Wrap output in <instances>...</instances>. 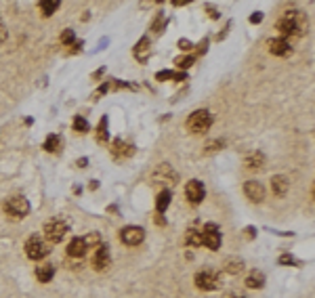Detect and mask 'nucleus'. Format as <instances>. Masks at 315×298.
<instances>
[{
    "label": "nucleus",
    "mask_w": 315,
    "mask_h": 298,
    "mask_svg": "<svg viewBox=\"0 0 315 298\" xmlns=\"http://www.w3.org/2000/svg\"><path fill=\"white\" fill-rule=\"evenodd\" d=\"M277 30L284 36H300L307 30V17L300 11H288L279 17L277 21Z\"/></svg>",
    "instance_id": "f257e3e1"
},
{
    "label": "nucleus",
    "mask_w": 315,
    "mask_h": 298,
    "mask_svg": "<svg viewBox=\"0 0 315 298\" xmlns=\"http://www.w3.org/2000/svg\"><path fill=\"white\" fill-rule=\"evenodd\" d=\"M210 124H213V116H210V112L206 110H197L193 112L189 118H187V130L191 135H204L206 130L210 128Z\"/></svg>",
    "instance_id": "f03ea898"
},
{
    "label": "nucleus",
    "mask_w": 315,
    "mask_h": 298,
    "mask_svg": "<svg viewBox=\"0 0 315 298\" xmlns=\"http://www.w3.org/2000/svg\"><path fill=\"white\" fill-rule=\"evenodd\" d=\"M3 208L11 219H23V217H28V212H30V202L23 195H13L5 202Z\"/></svg>",
    "instance_id": "7ed1b4c3"
},
{
    "label": "nucleus",
    "mask_w": 315,
    "mask_h": 298,
    "mask_svg": "<svg viewBox=\"0 0 315 298\" xmlns=\"http://www.w3.org/2000/svg\"><path fill=\"white\" fill-rule=\"evenodd\" d=\"M49 252H51V248L46 246V242L42 240V237H38V235H32L30 240L26 242V254L32 260H42Z\"/></svg>",
    "instance_id": "20e7f679"
},
{
    "label": "nucleus",
    "mask_w": 315,
    "mask_h": 298,
    "mask_svg": "<svg viewBox=\"0 0 315 298\" xmlns=\"http://www.w3.org/2000/svg\"><path fill=\"white\" fill-rule=\"evenodd\" d=\"M67 233V225L59 219H53L44 225V237H46V242H51V244H59L63 237Z\"/></svg>",
    "instance_id": "39448f33"
},
{
    "label": "nucleus",
    "mask_w": 315,
    "mask_h": 298,
    "mask_svg": "<svg viewBox=\"0 0 315 298\" xmlns=\"http://www.w3.org/2000/svg\"><path fill=\"white\" fill-rule=\"evenodd\" d=\"M202 235V246L210 248V250H219L221 248V231L215 223H208L206 227L200 231Z\"/></svg>",
    "instance_id": "423d86ee"
},
{
    "label": "nucleus",
    "mask_w": 315,
    "mask_h": 298,
    "mask_svg": "<svg viewBox=\"0 0 315 298\" xmlns=\"http://www.w3.org/2000/svg\"><path fill=\"white\" fill-rule=\"evenodd\" d=\"M185 195H187V200H189V204H193V206H197V204H202V200L206 197V189H204V185H202V181H189L187 185H185Z\"/></svg>",
    "instance_id": "0eeeda50"
},
{
    "label": "nucleus",
    "mask_w": 315,
    "mask_h": 298,
    "mask_svg": "<svg viewBox=\"0 0 315 298\" xmlns=\"http://www.w3.org/2000/svg\"><path fill=\"white\" fill-rule=\"evenodd\" d=\"M120 240L126 246H139V244L145 240V231L141 227H135V225H131V227H124L120 231Z\"/></svg>",
    "instance_id": "6e6552de"
},
{
    "label": "nucleus",
    "mask_w": 315,
    "mask_h": 298,
    "mask_svg": "<svg viewBox=\"0 0 315 298\" xmlns=\"http://www.w3.org/2000/svg\"><path fill=\"white\" fill-rule=\"evenodd\" d=\"M151 178H154L156 183H168V185H174V183H177V178H179V174L174 172L168 164H162V166H158V168L154 170Z\"/></svg>",
    "instance_id": "1a4fd4ad"
},
{
    "label": "nucleus",
    "mask_w": 315,
    "mask_h": 298,
    "mask_svg": "<svg viewBox=\"0 0 315 298\" xmlns=\"http://www.w3.org/2000/svg\"><path fill=\"white\" fill-rule=\"evenodd\" d=\"M193 281H195V285L200 290H206V292H210V290H215L217 288V275L213 271H200V273H195V277H193Z\"/></svg>",
    "instance_id": "9d476101"
},
{
    "label": "nucleus",
    "mask_w": 315,
    "mask_h": 298,
    "mask_svg": "<svg viewBox=\"0 0 315 298\" xmlns=\"http://www.w3.org/2000/svg\"><path fill=\"white\" fill-rule=\"evenodd\" d=\"M244 195H246L250 202H254V204H261L265 200V187L259 181H248L244 185Z\"/></svg>",
    "instance_id": "9b49d317"
},
{
    "label": "nucleus",
    "mask_w": 315,
    "mask_h": 298,
    "mask_svg": "<svg viewBox=\"0 0 315 298\" xmlns=\"http://www.w3.org/2000/svg\"><path fill=\"white\" fill-rule=\"evenodd\" d=\"M92 267H95L97 271H103V269L110 267V250H108V246L101 244V246L97 248L95 256H92Z\"/></svg>",
    "instance_id": "f8f14e48"
},
{
    "label": "nucleus",
    "mask_w": 315,
    "mask_h": 298,
    "mask_svg": "<svg viewBox=\"0 0 315 298\" xmlns=\"http://www.w3.org/2000/svg\"><path fill=\"white\" fill-rule=\"evenodd\" d=\"M269 51H271V55H277V57H288L292 53V46H290V42L286 38H273L269 42Z\"/></svg>",
    "instance_id": "ddd939ff"
},
{
    "label": "nucleus",
    "mask_w": 315,
    "mask_h": 298,
    "mask_svg": "<svg viewBox=\"0 0 315 298\" xmlns=\"http://www.w3.org/2000/svg\"><path fill=\"white\" fill-rule=\"evenodd\" d=\"M271 189H273V193H275L277 197H284V195L288 193V189H290V181H288L286 176L277 174V176L271 178Z\"/></svg>",
    "instance_id": "4468645a"
},
{
    "label": "nucleus",
    "mask_w": 315,
    "mask_h": 298,
    "mask_svg": "<svg viewBox=\"0 0 315 298\" xmlns=\"http://www.w3.org/2000/svg\"><path fill=\"white\" fill-rule=\"evenodd\" d=\"M244 164H246L248 170H261L263 164H265V156L261 151H250L246 156V160H244Z\"/></svg>",
    "instance_id": "2eb2a0df"
},
{
    "label": "nucleus",
    "mask_w": 315,
    "mask_h": 298,
    "mask_svg": "<svg viewBox=\"0 0 315 298\" xmlns=\"http://www.w3.org/2000/svg\"><path fill=\"white\" fill-rule=\"evenodd\" d=\"M112 153H114V158H128V156H133L135 153V147L133 145H128V143H122L120 139L118 141H114V147H112Z\"/></svg>",
    "instance_id": "dca6fc26"
},
{
    "label": "nucleus",
    "mask_w": 315,
    "mask_h": 298,
    "mask_svg": "<svg viewBox=\"0 0 315 298\" xmlns=\"http://www.w3.org/2000/svg\"><path fill=\"white\" fill-rule=\"evenodd\" d=\"M84 252H86L84 240H82V237H74V240L69 242V246H67V254L74 256V258H80V256H84Z\"/></svg>",
    "instance_id": "f3484780"
},
{
    "label": "nucleus",
    "mask_w": 315,
    "mask_h": 298,
    "mask_svg": "<svg viewBox=\"0 0 315 298\" xmlns=\"http://www.w3.org/2000/svg\"><path fill=\"white\" fill-rule=\"evenodd\" d=\"M53 275H55V267H53V265H38V269H36V279H38L40 283H49V281L53 279Z\"/></svg>",
    "instance_id": "a211bd4d"
},
{
    "label": "nucleus",
    "mask_w": 315,
    "mask_h": 298,
    "mask_svg": "<svg viewBox=\"0 0 315 298\" xmlns=\"http://www.w3.org/2000/svg\"><path fill=\"white\" fill-rule=\"evenodd\" d=\"M170 200H172V193L168 191V189H164V191H160V195L156 197V210H158L160 214H164V212H166V208H168V204H170Z\"/></svg>",
    "instance_id": "6ab92c4d"
},
{
    "label": "nucleus",
    "mask_w": 315,
    "mask_h": 298,
    "mask_svg": "<svg viewBox=\"0 0 315 298\" xmlns=\"http://www.w3.org/2000/svg\"><path fill=\"white\" fill-rule=\"evenodd\" d=\"M44 149L49 153H59L61 151V137L59 135H49L44 141Z\"/></svg>",
    "instance_id": "aec40b11"
},
{
    "label": "nucleus",
    "mask_w": 315,
    "mask_h": 298,
    "mask_svg": "<svg viewBox=\"0 0 315 298\" xmlns=\"http://www.w3.org/2000/svg\"><path fill=\"white\" fill-rule=\"evenodd\" d=\"M246 285H248V288H263V285H265V275H263V273L261 271H252L250 273V275L246 277Z\"/></svg>",
    "instance_id": "412c9836"
},
{
    "label": "nucleus",
    "mask_w": 315,
    "mask_h": 298,
    "mask_svg": "<svg viewBox=\"0 0 315 298\" xmlns=\"http://www.w3.org/2000/svg\"><path fill=\"white\" fill-rule=\"evenodd\" d=\"M59 5H61L59 0H42V3H40L38 7H40V11H42V15H44V17H49V15L55 13L57 9H59Z\"/></svg>",
    "instance_id": "4be33fe9"
},
{
    "label": "nucleus",
    "mask_w": 315,
    "mask_h": 298,
    "mask_svg": "<svg viewBox=\"0 0 315 298\" xmlns=\"http://www.w3.org/2000/svg\"><path fill=\"white\" fill-rule=\"evenodd\" d=\"M135 55L141 59V61H145V59H147V55H149V40L147 38H141V42H137Z\"/></svg>",
    "instance_id": "5701e85b"
},
{
    "label": "nucleus",
    "mask_w": 315,
    "mask_h": 298,
    "mask_svg": "<svg viewBox=\"0 0 315 298\" xmlns=\"http://www.w3.org/2000/svg\"><path fill=\"white\" fill-rule=\"evenodd\" d=\"M82 240H84L86 250H88V248H99V246H101V235H99L97 231H90L86 237H82Z\"/></svg>",
    "instance_id": "b1692460"
},
{
    "label": "nucleus",
    "mask_w": 315,
    "mask_h": 298,
    "mask_svg": "<svg viewBox=\"0 0 315 298\" xmlns=\"http://www.w3.org/2000/svg\"><path fill=\"white\" fill-rule=\"evenodd\" d=\"M223 269H225V271H229V273H240V271L244 269V263H242L240 258H229L227 263L223 265Z\"/></svg>",
    "instance_id": "393cba45"
},
{
    "label": "nucleus",
    "mask_w": 315,
    "mask_h": 298,
    "mask_svg": "<svg viewBox=\"0 0 315 298\" xmlns=\"http://www.w3.org/2000/svg\"><path fill=\"white\" fill-rule=\"evenodd\" d=\"M185 240H187V244L193 246V248H195V246H202V235H200V231H197V229H189Z\"/></svg>",
    "instance_id": "a878e982"
},
{
    "label": "nucleus",
    "mask_w": 315,
    "mask_h": 298,
    "mask_svg": "<svg viewBox=\"0 0 315 298\" xmlns=\"http://www.w3.org/2000/svg\"><path fill=\"white\" fill-rule=\"evenodd\" d=\"M97 141L99 143H105L108 141V120H101V124H99V128H97Z\"/></svg>",
    "instance_id": "bb28decb"
},
{
    "label": "nucleus",
    "mask_w": 315,
    "mask_h": 298,
    "mask_svg": "<svg viewBox=\"0 0 315 298\" xmlns=\"http://www.w3.org/2000/svg\"><path fill=\"white\" fill-rule=\"evenodd\" d=\"M174 63H177L181 69H187V67H191V65H193V57H189V55H185V57H177V59H174Z\"/></svg>",
    "instance_id": "cd10ccee"
},
{
    "label": "nucleus",
    "mask_w": 315,
    "mask_h": 298,
    "mask_svg": "<svg viewBox=\"0 0 315 298\" xmlns=\"http://www.w3.org/2000/svg\"><path fill=\"white\" fill-rule=\"evenodd\" d=\"M74 128L78 130V133H86V130H88V122L84 120L82 116H76L74 118Z\"/></svg>",
    "instance_id": "c85d7f7f"
},
{
    "label": "nucleus",
    "mask_w": 315,
    "mask_h": 298,
    "mask_svg": "<svg viewBox=\"0 0 315 298\" xmlns=\"http://www.w3.org/2000/svg\"><path fill=\"white\" fill-rule=\"evenodd\" d=\"M61 42H63V44H72V42H74V32H72V30H65V32L61 34Z\"/></svg>",
    "instance_id": "c756f323"
},
{
    "label": "nucleus",
    "mask_w": 315,
    "mask_h": 298,
    "mask_svg": "<svg viewBox=\"0 0 315 298\" xmlns=\"http://www.w3.org/2000/svg\"><path fill=\"white\" fill-rule=\"evenodd\" d=\"M294 263H296V258L290 256V254H282V256H279V265H294Z\"/></svg>",
    "instance_id": "7c9ffc66"
},
{
    "label": "nucleus",
    "mask_w": 315,
    "mask_h": 298,
    "mask_svg": "<svg viewBox=\"0 0 315 298\" xmlns=\"http://www.w3.org/2000/svg\"><path fill=\"white\" fill-rule=\"evenodd\" d=\"M221 147H223V141H213V143H208L206 153H213V151H217V149H221Z\"/></svg>",
    "instance_id": "2f4dec72"
},
{
    "label": "nucleus",
    "mask_w": 315,
    "mask_h": 298,
    "mask_svg": "<svg viewBox=\"0 0 315 298\" xmlns=\"http://www.w3.org/2000/svg\"><path fill=\"white\" fill-rule=\"evenodd\" d=\"M166 78H174V74H172V71H160V74L156 76V80H166Z\"/></svg>",
    "instance_id": "473e14b6"
},
{
    "label": "nucleus",
    "mask_w": 315,
    "mask_h": 298,
    "mask_svg": "<svg viewBox=\"0 0 315 298\" xmlns=\"http://www.w3.org/2000/svg\"><path fill=\"white\" fill-rule=\"evenodd\" d=\"M7 40V28L3 26V23H0V44H3Z\"/></svg>",
    "instance_id": "72a5a7b5"
},
{
    "label": "nucleus",
    "mask_w": 315,
    "mask_h": 298,
    "mask_svg": "<svg viewBox=\"0 0 315 298\" xmlns=\"http://www.w3.org/2000/svg\"><path fill=\"white\" fill-rule=\"evenodd\" d=\"M179 46H181V49H183V51H189V49H191V46H193V44H191V42H187V40H179Z\"/></svg>",
    "instance_id": "f704fd0d"
},
{
    "label": "nucleus",
    "mask_w": 315,
    "mask_h": 298,
    "mask_svg": "<svg viewBox=\"0 0 315 298\" xmlns=\"http://www.w3.org/2000/svg\"><path fill=\"white\" fill-rule=\"evenodd\" d=\"M206 11H208V15L213 17V19H219V13H217V11H215L213 7H206Z\"/></svg>",
    "instance_id": "c9c22d12"
},
{
    "label": "nucleus",
    "mask_w": 315,
    "mask_h": 298,
    "mask_svg": "<svg viewBox=\"0 0 315 298\" xmlns=\"http://www.w3.org/2000/svg\"><path fill=\"white\" fill-rule=\"evenodd\" d=\"M261 19H263V15H261V13H256V15H252V17H250V21H252V23H259Z\"/></svg>",
    "instance_id": "e433bc0d"
},
{
    "label": "nucleus",
    "mask_w": 315,
    "mask_h": 298,
    "mask_svg": "<svg viewBox=\"0 0 315 298\" xmlns=\"http://www.w3.org/2000/svg\"><path fill=\"white\" fill-rule=\"evenodd\" d=\"M156 223H158V225H164V219H162V214H158V217H156Z\"/></svg>",
    "instance_id": "4c0bfd02"
},
{
    "label": "nucleus",
    "mask_w": 315,
    "mask_h": 298,
    "mask_svg": "<svg viewBox=\"0 0 315 298\" xmlns=\"http://www.w3.org/2000/svg\"><path fill=\"white\" fill-rule=\"evenodd\" d=\"M229 298H244V296H229Z\"/></svg>",
    "instance_id": "58836bf2"
}]
</instances>
